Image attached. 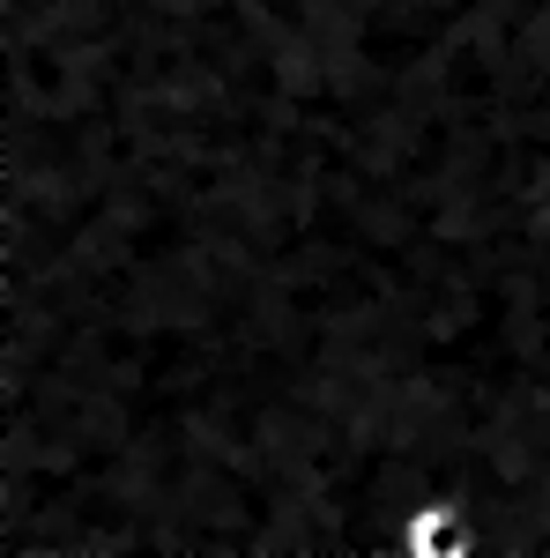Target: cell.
Wrapping results in <instances>:
<instances>
[{"mask_svg": "<svg viewBox=\"0 0 550 558\" xmlns=\"http://www.w3.org/2000/svg\"><path fill=\"white\" fill-rule=\"evenodd\" d=\"M394 558H484V521L462 499H417L394 529Z\"/></svg>", "mask_w": 550, "mask_h": 558, "instance_id": "1", "label": "cell"}]
</instances>
